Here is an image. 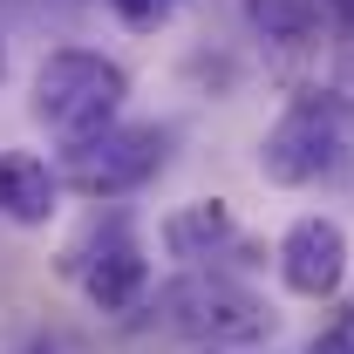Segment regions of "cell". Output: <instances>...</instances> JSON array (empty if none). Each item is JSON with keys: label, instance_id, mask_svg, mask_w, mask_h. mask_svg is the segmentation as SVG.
<instances>
[{"label": "cell", "instance_id": "277c9868", "mask_svg": "<svg viewBox=\"0 0 354 354\" xmlns=\"http://www.w3.org/2000/svg\"><path fill=\"white\" fill-rule=\"evenodd\" d=\"M341 150H348V116H341V95L307 88L286 102V116L259 136V177L279 191H307L327 171H341Z\"/></svg>", "mask_w": 354, "mask_h": 354}, {"label": "cell", "instance_id": "6da1fadb", "mask_svg": "<svg viewBox=\"0 0 354 354\" xmlns=\"http://www.w3.org/2000/svg\"><path fill=\"white\" fill-rule=\"evenodd\" d=\"M150 320L164 334H184L191 348H252V341H272V327H279V313L252 286L205 272V266H184V279L157 286Z\"/></svg>", "mask_w": 354, "mask_h": 354}, {"label": "cell", "instance_id": "7a4b0ae2", "mask_svg": "<svg viewBox=\"0 0 354 354\" xmlns=\"http://www.w3.org/2000/svg\"><path fill=\"white\" fill-rule=\"evenodd\" d=\"M123 102H130L123 62H109V55H95V48H55V55H41L35 88H28L35 123H41L48 136H62V143H82V136L109 130V123L123 116Z\"/></svg>", "mask_w": 354, "mask_h": 354}, {"label": "cell", "instance_id": "ba28073f", "mask_svg": "<svg viewBox=\"0 0 354 354\" xmlns=\"http://www.w3.org/2000/svg\"><path fill=\"white\" fill-rule=\"evenodd\" d=\"M62 191H68L62 171H48L35 150H0V218L7 225H48Z\"/></svg>", "mask_w": 354, "mask_h": 354}, {"label": "cell", "instance_id": "9c48e42d", "mask_svg": "<svg viewBox=\"0 0 354 354\" xmlns=\"http://www.w3.org/2000/svg\"><path fill=\"white\" fill-rule=\"evenodd\" d=\"M245 21L279 48H307L327 28V0H245Z\"/></svg>", "mask_w": 354, "mask_h": 354}, {"label": "cell", "instance_id": "4fadbf2b", "mask_svg": "<svg viewBox=\"0 0 354 354\" xmlns=\"http://www.w3.org/2000/svg\"><path fill=\"white\" fill-rule=\"evenodd\" d=\"M191 354H232V348H191Z\"/></svg>", "mask_w": 354, "mask_h": 354}, {"label": "cell", "instance_id": "5bb4252c", "mask_svg": "<svg viewBox=\"0 0 354 354\" xmlns=\"http://www.w3.org/2000/svg\"><path fill=\"white\" fill-rule=\"evenodd\" d=\"M0 68H7V48H0Z\"/></svg>", "mask_w": 354, "mask_h": 354}, {"label": "cell", "instance_id": "3957f363", "mask_svg": "<svg viewBox=\"0 0 354 354\" xmlns=\"http://www.w3.org/2000/svg\"><path fill=\"white\" fill-rule=\"evenodd\" d=\"M171 157V130L164 123H109V130L82 136V143H62V184L88 198V205H109V198H130L150 177L164 171Z\"/></svg>", "mask_w": 354, "mask_h": 354}, {"label": "cell", "instance_id": "5b68a950", "mask_svg": "<svg viewBox=\"0 0 354 354\" xmlns=\"http://www.w3.org/2000/svg\"><path fill=\"white\" fill-rule=\"evenodd\" d=\"M62 272L88 293V307H102V313H136L143 293H150V259H143V239H136V225L123 212L88 225V239L68 245Z\"/></svg>", "mask_w": 354, "mask_h": 354}, {"label": "cell", "instance_id": "7c38bea8", "mask_svg": "<svg viewBox=\"0 0 354 354\" xmlns=\"http://www.w3.org/2000/svg\"><path fill=\"white\" fill-rule=\"evenodd\" d=\"M28 354H68V341H35Z\"/></svg>", "mask_w": 354, "mask_h": 354}, {"label": "cell", "instance_id": "52a82bcc", "mask_svg": "<svg viewBox=\"0 0 354 354\" xmlns=\"http://www.w3.org/2000/svg\"><path fill=\"white\" fill-rule=\"evenodd\" d=\"M157 239H164V252H171L177 266H218V259H232V252H245L239 218H232L225 198H191V205H177Z\"/></svg>", "mask_w": 354, "mask_h": 354}, {"label": "cell", "instance_id": "30bf717a", "mask_svg": "<svg viewBox=\"0 0 354 354\" xmlns=\"http://www.w3.org/2000/svg\"><path fill=\"white\" fill-rule=\"evenodd\" d=\"M109 7H116V21H123V28L150 35V28H164V21H171L184 0H109Z\"/></svg>", "mask_w": 354, "mask_h": 354}, {"label": "cell", "instance_id": "8992f818", "mask_svg": "<svg viewBox=\"0 0 354 354\" xmlns=\"http://www.w3.org/2000/svg\"><path fill=\"white\" fill-rule=\"evenodd\" d=\"M272 266H279V286L293 300H334L348 286V272H354V245H348V232H341V218L307 212V218H293L279 232Z\"/></svg>", "mask_w": 354, "mask_h": 354}, {"label": "cell", "instance_id": "8fae6325", "mask_svg": "<svg viewBox=\"0 0 354 354\" xmlns=\"http://www.w3.org/2000/svg\"><path fill=\"white\" fill-rule=\"evenodd\" d=\"M307 354H354V307L334 313V320H327V327L307 341Z\"/></svg>", "mask_w": 354, "mask_h": 354}]
</instances>
